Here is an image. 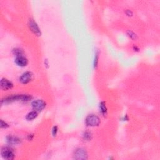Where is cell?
Segmentation results:
<instances>
[{
  "label": "cell",
  "instance_id": "cell-15",
  "mask_svg": "<svg viewBox=\"0 0 160 160\" xmlns=\"http://www.w3.org/2000/svg\"><path fill=\"white\" fill-rule=\"evenodd\" d=\"M98 60H99V53H98V52H96L95 53L94 58V60H93V66H94V68H96L98 66Z\"/></svg>",
  "mask_w": 160,
  "mask_h": 160
},
{
  "label": "cell",
  "instance_id": "cell-4",
  "mask_svg": "<svg viewBox=\"0 0 160 160\" xmlns=\"http://www.w3.org/2000/svg\"><path fill=\"white\" fill-rule=\"evenodd\" d=\"M46 103L43 100L38 99L35 100L31 102V107L33 110L37 112H40L46 108Z\"/></svg>",
  "mask_w": 160,
  "mask_h": 160
},
{
  "label": "cell",
  "instance_id": "cell-17",
  "mask_svg": "<svg viewBox=\"0 0 160 160\" xmlns=\"http://www.w3.org/2000/svg\"><path fill=\"white\" fill-rule=\"evenodd\" d=\"M58 128L56 126H53V128H52V134L53 135V137H56L57 135V133H58Z\"/></svg>",
  "mask_w": 160,
  "mask_h": 160
},
{
  "label": "cell",
  "instance_id": "cell-2",
  "mask_svg": "<svg viewBox=\"0 0 160 160\" xmlns=\"http://www.w3.org/2000/svg\"><path fill=\"white\" fill-rule=\"evenodd\" d=\"M101 123L100 118L94 114L88 115L85 119V124L89 127L98 126Z\"/></svg>",
  "mask_w": 160,
  "mask_h": 160
},
{
  "label": "cell",
  "instance_id": "cell-18",
  "mask_svg": "<svg viewBox=\"0 0 160 160\" xmlns=\"http://www.w3.org/2000/svg\"><path fill=\"white\" fill-rule=\"evenodd\" d=\"M8 127H9V125L7 124L6 122H5L3 120H1V128H7Z\"/></svg>",
  "mask_w": 160,
  "mask_h": 160
},
{
  "label": "cell",
  "instance_id": "cell-19",
  "mask_svg": "<svg viewBox=\"0 0 160 160\" xmlns=\"http://www.w3.org/2000/svg\"><path fill=\"white\" fill-rule=\"evenodd\" d=\"M126 14L128 16H132V15H133V13H132V11H130V10L128 9V10L126 11Z\"/></svg>",
  "mask_w": 160,
  "mask_h": 160
},
{
  "label": "cell",
  "instance_id": "cell-9",
  "mask_svg": "<svg viewBox=\"0 0 160 160\" xmlns=\"http://www.w3.org/2000/svg\"><path fill=\"white\" fill-rule=\"evenodd\" d=\"M0 86L3 90H8L13 87V83L6 78H2L0 81Z\"/></svg>",
  "mask_w": 160,
  "mask_h": 160
},
{
  "label": "cell",
  "instance_id": "cell-1",
  "mask_svg": "<svg viewBox=\"0 0 160 160\" xmlns=\"http://www.w3.org/2000/svg\"><path fill=\"white\" fill-rule=\"evenodd\" d=\"M32 99V96L30 94H12L5 98L2 100V103H11L14 101L27 102Z\"/></svg>",
  "mask_w": 160,
  "mask_h": 160
},
{
  "label": "cell",
  "instance_id": "cell-8",
  "mask_svg": "<svg viewBox=\"0 0 160 160\" xmlns=\"http://www.w3.org/2000/svg\"><path fill=\"white\" fill-rule=\"evenodd\" d=\"M15 63L17 66L23 68L28 65V60L24 55H20L15 57Z\"/></svg>",
  "mask_w": 160,
  "mask_h": 160
},
{
  "label": "cell",
  "instance_id": "cell-12",
  "mask_svg": "<svg viewBox=\"0 0 160 160\" xmlns=\"http://www.w3.org/2000/svg\"><path fill=\"white\" fill-rule=\"evenodd\" d=\"M100 112L101 113V115L104 116H105L107 115V112H108V109L106 105V103L105 101H101L100 103Z\"/></svg>",
  "mask_w": 160,
  "mask_h": 160
},
{
  "label": "cell",
  "instance_id": "cell-7",
  "mask_svg": "<svg viewBox=\"0 0 160 160\" xmlns=\"http://www.w3.org/2000/svg\"><path fill=\"white\" fill-rule=\"evenodd\" d=\"M73 156L76 159H87L88 158V153L84 148H79L75 150Z\"/></svg>",
  "mask_w": 160,
  "mask_h": 160
},
{
  "label": "cell",
  "instance_id": "cell-6",
  "mask_svg": "<svg viewBox=\"0 0 160 160\" xmlns=\"http://www.w3.org/2000/svg\"><path fill=\"white\" fill-rule=\"evenodd\" d=\"M28 27L30 30L36 36H40L41 34V30L38 25V24L36 23V22L33 20L30 19L28 21Z\"/></svg>",
  "mask_w": 160,
  "mask_h": 160
},
{
  "label": "cell",
  "instance_id": "cell-3",
  "mask_svg": "<svg viewBox=\"0 0 160 160\" xmlns=\"http://www.w3.org/2000/svg\"><path fill=\"white\" fill-rule=\"evenodd\" d=\"M1 155L4 159L7 160H12L15 157L13 150L9 146H5L2 148L1 150Z\"/></svg>",
  "mask_w": 160,
  "mask_h": 160
},
{
  "label": "cell",
  "instance_id": "cell-14",
  "mask_svg": "<svg viewBox=\"0 0 160 160\" xmlns=\"http://www.w3.org/2000/svg\"><path fill=\"white\" fill-rule=\"evenodd\" d=\"M13 53L14 54V55L15 56H20V55H24V52L21 50V49H20L19 48H15L14 50H13Z\"/></svg>",
  "mask_w": 160,
  "mask_h": 160
},
{
  "label": "cell",
  "instance_id": "cell-11",
  "mask_svg": "<svg viewBox=\"0 0 160 160\" xmlns=\"http://www.w3.org/2000/svg\"><path fill=\"white\" fill-rule=\"evenodd\" d=\"M38 115V112H36V111H34V110L31 111V112H29L27 115L26 119L27 121H33V120H34V119H36L37 118Z\"/></svg>",
  "mask_w": 160,
  "mask_h": 160
},
{
  "label": "cell",
  "instance_id": "cell-10",
  "mask_svg": "<svg viewBox=\"0 0 160 160\" xmlns=\"http://www.w3.org/2000/svg\"><path fill=\"white\" fill-rule=\"evenodd\" d=\"M6 141L9 145H17L21 143V140L17 137L9 135L6 137Z\"/></svg>",
  "mask_w": 160,
  "mask_h": 160
},
{
  "label": "cell",
  "instance_id": "cell-5",
  "mask_svg": "<svg viewBox=\"0 0 160 160\" xmlns=\"http://www.w3.org/2000/svg\"><path fill=\"white\" fill-rule=\"evenodd\" d=\"M33 79V74L31 71H26L23 73L19 78V81L21 84H26L29 83Z\"/></svg>",
  "mask_w": 160,
  "mask_h": 160
},
{
  "label": "cell",
  "instance_id": "cell-16",
  "mask_svg": "<svg viewBox=\"0 0 160 160\" xmlns=\"http://www.w3.org/2000/svg\"><path fill=\"white\" fill-rule=\"evenodd\" d=\"M128 36L132 40H137V36L135 34L133 31H128Z\"/></svg>",
  "mask_w": 160,
  "mask_h": 160
},
{
  "label": "cell",
  "instance_id": "cell-13",
  "mask_svg": "<svg viewBox=\"0 0 160 160\" xmlns=\"http://www.w3.org/2000/svg\"><path fill=\"white\" fill-rule=\"evenodd\" d=\"M93 138V134L90 131H85L83 134V138L84 141H90Z\"/></svg>",
  "mask_w": 160,
  "mask_h": 160
}]
</instances>
